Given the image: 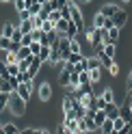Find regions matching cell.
<instances>
[{"label": "cell", "instance_id": "cell-2", "mask_svg": "<svg viewBox=\"0 0 132 134\" xmlns=\"http://www.w3.org/2000/svg\"><path fill=\"white\" fill-rule=\"evenodd\" d=\"M69 9H72V22L78 26V30H80V32H85V30H87V26H85V15H82V11H80L78 2L69 0Z\"/></svg>", "mask_w": 132, "mask_h": 134}, {"label": "cell", "instance_id": "cell-3", "mask_svg": "<svg viewBox=\"0 0 132 134\" xmlns=\"http://www.w3.org/2000/svg\"><path fill=\"white\" fill-rule=\"evenodd\" d=\"M37 97H39V102H43V104H48L52 99V85L48 80H43V82L37 85Z\"/></svg>", "mask_w": 132, "mask_h": 134}, {"label": "cell", "instance_id": "cell-47", "mask_svg": "<svg viewBox=\"0 0 132 134\" xmlns=\"http://www.w3.org/2000/svg\"><path fill=\"white\" fill-rule=\"evenodd\" d=\"M18 15H20V20H30V18H32L28 9H26V11H22V13H18Z\"/></svg>", "mask_w": 132, "mask_h": 134}, {"label": "cell", "instance_id": "cell-41", "mask_svg": "<svg viewBox=\"0 0 132 134\" xmlns=\"http://www.w3.org/2000/svg\"><path fill=\"white\" fill-rule=\"evenodd\" d=\"M48 20H50V22H54V24L59 22V20H63V18H61V11H59V9H54V11L50 13V18H48Z\"/></svg>", "mask_w": 132, "mask_h": 134}, {"label": "cell", "instance_id": "cell-39", "mask_svg": "<svg viewBox=\"0 0 132 134\" xmlns=\"http://www.w3.org/2000/svg\"><path fill=\"white\" fill-rule=\"evenodd\" d=\"M78 132H80V134H89V130H87V121H85V117H82V119H78Z\"/></svg>", "mask_w": 132, "mask_h": 134}, {"label": "cell", "instance_id": "cell-32", "mask_svg": "<svg viewBox=\"0 0 132 134\" xmlns=\"http://www.w3.org/2000/svg\"><path fill=\"white\" fill-rule=\"evenodd\" d=\"M7 106H9V93H0V113L7 110Z\"/></svg>", "mask_w": 132, "mask_h": 134}, {"label": "cell", "instance_id": "cell-14", "mask_svg": "<svg viewBox=\"0 0 132 134\" xmlns=\"http://www.w3.org/2000/svg\"><path fill=\"white\" fill-rule=\"evenodd\" d=\"M106 20H108V18H104V15L97 11V13H93V22H91V26H93V28H104V26H106Z\"/></svg>", "mask_w": 132, "mask_h": 134}, {"label": "cell", "instance_id": "cell-7", "mask_svg": "<svg viewBox=\"0 0 132 134\" xmlns=\"http://www.w3.org/2000/svg\"><path fill=\"white\" fill-rule=\"evenodd\" d=\"M41 67H43V63L39 61V56H35V58H32V63H30V67H28V78L30 80L37 78V74L41 71Z\"/></svg>", "mask_w": 132, "mask_h": 134}, {"label": "cell", "instance_id": "cell-4", "mask_svg": "<svg viewBox=\"0 0 132 134\" xmlns=\"http://www.w3.org/2000/svg\"><path fill=\"white\" fill-rule=\"evenodd\" d=\"M32 89H35V82L32 80H26V82H20L18 85V89H15V93H18L24 102H30V95H32Z\"/></svg>", "mask_w": 132, "mask_h": 134}, {"label": "cell", "instance_id": "cell-15", "mask_svg": "<svg viewBox=\"0 0 132 134\" xmlns=\"http://www.w3.org/2000/svg\"><path fill=\"white\" fill-rule=\"evenodd\" d=\"M15 30H18V26H15V24H11V22H4L2 24V32H0V35H2V37H13V32Z\"/></svg>", "mask_w": 132, "mask_h": 134}, {"label": "cell", "instance_id": "cell-52", "mask_svg": "<svg viewBox=\"0 0 132 134\" xmlns=\"http://www.w3.org/2000/svg\"><path fill=\"white\" fill-rule=\"evenodd\" d=\"M0 2H2V4H4V2H13V0H0Z\"/></svg>", "mask_w": 132, "mask_h": 134}, {"label": "cell", "instance_id": "cell-1", "mask_svg": "<svg viewBox=\"0 0 132 134\" xmlns=\"http://www.w3.org/2000/svg\"><path fill=\"white\" fill-rule=\"evenodd\" d=\"M26 108H28V104L13 91V93L9 95V110H11V115L13 117H24L26 115Z\"/></svg>", "mask_w": 132, "mask_h": 134}, {"label": "cell", "instance_id": "cell-11", "mask_svg": "<svg viewBox=\"0 0 132 134\" xmlns=\"http://www.w3.org/2000/svg\"><path fill=\"white\" fill-rule=\"evenodd\" d=\"M20 32H22V35H30V32L32 30H35V26H32V18L30 20H20Z\"/></svg>", "mask_w": 132, "mask_h": 134}, {"label": "cell", "instance_id": "cell-23", "mask_svg": "<svg viewBox=\"0 0 132 134\" xmlns=\"http://www.w3.org/2000/svg\"><path fill=\"white\" fill-rule=\"evenodd\" d=\"M100 132H102V134H113V132H115V128H113V119H106V121L102 123Z\"/></svg>", "mask_w": 132, "mask_h": 134}, {"label": "cell", "instance_id": "cell-21", "mask_svg": "<svg viewBox=\"0 0 132 134\" xmlns=\"http://www.w3.org/2000/svg\"><path fill=\"white\" fill-rule=\"evenodd\" d=\"M69 22H72V20H59V22H56V30H59L61 35H67V28H69Z\"/></svg>", "mask_w": 132, "mask_h": 134}, {"label": "cell", "instance_id": "cell-51", "mask_svg": "<svg viewBox=\"0 0 132 134\" xmlns=\"http://www.w3.org/2000/svg\"><path fill=\"white\" fill-rule=\"evenodd\" d=\"M74 2H78V4H89L91 0H74Z\"/></svg>", "mask_w": 132, "mask_h": 134}, {"label": "cell", "instance_id": "cell-48", "mask_svg": "<svg viewBox=\"0 0 132 134\" xmlns=\"http://www.w3.org/2000/svg\"><path fill=\"white\" fill-rule=\"evenodd\" d=\"M130 132H132V125H128V123H126V125H123V128H121L117 134H130Z\"/></svg>", "mask_w": 132, "mask_h": 134}, {"label": "cell", "instance_id": "cell-40", "mask_svg": "<svg viewBox=\"0 0 132 134\" xmlns=\"http://www.w3.org/2000/svg\"><path fill=\"white\" fill-rule=\"evenodd\" d=\"M32 41H35V39H32V32H30V35H24V37H22V46H24V48H30Z\"/></svg>", "mask_w": 132, "mask_h": 134}, {"label": "cell", "instance_id": "cell-10", "mask_svg": "<svg viewBox=\"0 0 132 134\" xmlns=\"http://www.w3.org/2000/svg\"><path fill=\"white\" fill-rule=\"evenodd\" d=\"M113 22H115V26H117V28H123V26H126V22H128V11L119 9V13L113 18Z\"/></svg>", "mask_w": 132, "mask_h": 134}, {"label": "cell", "instance_id": "cell-12", "mask_svg": "<svg viewBox=\"0 0 132 134\" xmlns=\"http://www.w3.org/2000/svg\"><path fill=\"white\" fill-rule=\"evenodd\" d=\"M69 78H72V71H67V69L56 71V80L61 82V87H69Z\"/></svg>", "mask_w": 132, "mask_h": 134}, {"label": "cell", "instance_id": "cell-5", "mask_svg": "<svg viewBox=\"0 0 132 134\" xmlns=\"http://www.w3.org/2000/svg\"><path fill=\"white\" fill-rule=\"evenodd\" d=\"M85 39L91 43V48L100 46V43H102V28H93V26H89V28L85 30Z\"/></svg>", "mask_w": 132, "mask_h": 134}, {"label": "cell", "instance_id": "cell-30", "mask_svg": "<svg viewBox=\"0 0 132 134\" xmlns=\"http://www.w3.org/2000/svg\"><path fill=\"white\" fill-rule=\"evenodd\" d=\"M13 7H15V11L22 13V11H26L28 7H26V0H13Z\"/></svg>", "mask_w": 132, "mask_h": 134}, {"label": "cell", "instance_id": "cell-8", "mask_svg": "<svg viewBox=\"0 0 132 134\" xmlns=\"http://www.w3.org/2000/svg\"><path fill=\"white\" fill-rule=\"evenodd\" d=\"M119 117H121L128 125H132V108H130L128 104H119Z\"/></svg>", "mask_w": 132, "mask_h": 134}, {"label": "cell", "instance_id": "cell-43", "mask_svg": "<svg viewBox=\"0 0 132 134\" xmlns=\"http://www.w3.org/2000/svg\"><path fill=\"white\" fill-rule=\"evenodd\" d=\"M7 67H9V74H11V76H18V74H20L18 63H11V65H7Z\"/></svg>", "mask_w": 132, "mask_h": 134}, {"label": "cell", "instance_id": "cell-36", "mask_svg": "<svg viewBox=\"0 0 132 134\" xmlns=\"http://www.w3.org/2000/svg\"><path fill=\"white\" fill-rule=\"evenodd\" d=\"M0 93H13V89H11V85H9V80H2L0 82Z\"/></svg>", "mask_w": 132, "mask_h": 134}, {"label": "cell", "instance_id": "cell-9", "mask_svg": "<svg viewBox=\"0 0 132 134\" xmlns=\"http://www.w3.org/2000/svg\"><path fill=\"white\" fill-rule=\"evenodd\" d=\"M104 113H106V117H108V119H117V117H119V104H117V102L106 104Z\"/></svg>", "mask_w": 132, "mask_h": 134}, {"label": "cell", "instance_id": "cell-35", "mask_svg": "<svg viewBox=\"0 0 132 134\" xmlns=\"http://www.w3.org/2000/svg\"><path fill=\"white\" fill-rule=\"evenodd\" d=\"M41 48H43V46H41V41H32V43H30V52H32V56H39Z\"/></svg>", "mask_w": 132, "mask_h": 134}, {"label": "cell", "instance_id": "cell-28", "mask_svg": "<svg viewBox=\"0 0 132 134\" xmlns=\"http://www.w3.org/2000/svg\"><path fill=\"white\" fill-rule=\"evenodd\" d=\"M2 61H4L7 65H11V63H18L20 58H18V54H15V52H4V58H2Z\"/></svg>", "mask_w": 132, "mask_h": 134}, {"label": "cell", "instance_id": "cell-38", "mask_svg": "<svg viewBox=\"0 0 132 134\" xmlns=\"http://www.w3.org/2000/svg\"><path fill=\"white\" fill-rule=\"evenodd\" d=\"M123 125H126V121L121 119V117H117V119H113V128H115V132H119Z\"/></svg>", "mask_w": 132, "mask_h": 134}, {"label": "cell", "instance_id": "cell-55", "mask_svg": "<svg viewBox=\"0 0 132 134\" xmlns=\"http://www.w3.org/2000/svg\"><path fill=\"white\" fill-rule=\"evenodd\" d=\"M74 134H80V132H74Z\"/></svg>", "mask_w": 132, "mask_h": 134}, {"label": "cell", "instance_id": "cell-20", "mask_svg": "<svg viewBox=\"0 0 132 134\" xmlns=\"http://www.w3.org/2000/svg\"><path fill=\"white\" fill-rule=\"evenodd\" d=\"M100 97L104 99L106 104H111V102H115V91H113V89H104L102 93H100Z\"/></svg>", "mask_w": 132, "mask_h": 134}, {"label": "cell", "instance_id": "cell-42", "mask_svg": "<svg viewBox=\"0 0 132 134\" xmlns=\"http://www.w3.org/2000/svg\"><path fill=\"white\" fill-rule=\"evenodd\" d=\"M80 58H82V54H69L67 58H65V61H67V63H72V65H76Z\"/></svg>", "mask_w": 132, "mask_h": 134}, {"label": "cell", "instance_id": "cell-54", "mask_svg": "<svg viewBox=\"0 0 132 134\" xmlns=\"http://www.w3.org/2000/svg\"><path fill=\"white\" fill-rule=\"evenodd\" d=\"M121 2H126V4H128V2H130V0H121Z\"/></svg>", "mask_w": 132, "mask_h": 134}, {"label": "cell", "instance_id": "cell-31", "mask_svg": "<svg viewBox=\"0 0 132 134\" xmlns=\"http://www.w3.org/2000/svg\"><path fill=\"white\" fill-rule=\"evenodd\" d=\"M0 76H2L4 80H9V78H11V74H9V67H7V63H4V61H0Z\"/></svg>", "mask_w": 132, "mask_h": 134}, {"label": "cell", "instance_id": "cell-53", "mask_svg": "<svg viewBox=\"0 0 132 134\" xmlns=\"http://www.w3.org/2000/svg\"><path fill=\"white\" fill-rule=\"evenodd\" d=\"M128 95H130V97H132V89H130V91H128Z\"/></svg>", "mask_w": 132, "mask_h": 134}, {"label": "cell", "instance_id": "cell-27", "mask_svg": "<svg viewBox=\"0 0 132 134\" xmlns=\"http://www.w3.org/2000/svg\"><path fill=\"white\" fill-rule=\"evenodd\" d=\"M87 61H89V69H87V71H91V69H97V67H102V63H100V58H97V56H87Z\"/></svg>", "mask_w": 132, "mask_h": 134}, {"label": "cell", "instance_id": "cell-16", "mask_svg": "<svg viewBox=\"0 0 132 134\" xmlns=\"http://www.w3.org/2000/svg\"><path fill=\"white\" fill-rule=\"evenodd\" d=\"M65 128L69 130V134H74V132H78V119H65L63 117V121H61Z\"/></svg>", "mask_w": 132, "mask_h": 134}, {"label": "cell", "instance_id": "cell-45", "mask_svg": "<svg viewBox=\"0 0 132 134\" xmlns=\"http://www.w3.org/2000/svg\"><path fill=\"white\" fill-rule=\"evenodd\" d=\"M126 89H128V91L132 89V69L128 71V76H126Z\"/></svg>", "mask_w": 132, "mask_h": 134}, {"label": "cell", "instance_id": "cell-34", "mask_svg": "<svg viewBox=\"0 0 132 134\" xmlns=\"http://www.w3.org/2000/svg\"><path fill=\"white\" fill-rule=\"evenodd\" d=\"M89 76H91V82H93V85H95V82H100V78H102L100 67H97V69H91V71H89Z\"/></svg>", "mask_w": 132, "mask_h": 134}, {"label": "cell", "instance_id": "cell-19", "mask_svg": "<svg viewBox=\"0 0 132 134\" xmlns=\"http://www.w3.org/2000/svg\"><path fill=\"white\" fill-rule=\"evenodd\" d=\"M50 52H52V48H50V46H43V48H41V52H39V61L43 63V65L50 61Z\"/></svg>", "mask_w": 132, "mask_h": 134}, {"label": "cell", "instance_id": "cell-25", "mask_svg": "<svg viewBox=\"0 0 132 134\" xmlns=\"http://www.w3.org/2000/svg\"><path fill=\"white\" fill-rule=\"evenodd\" d=\"M102 50H104V54H106V56L115 58V54H117V43H108V46H104Z\"/></svg>", "mask_w": 132, "mask_h": 134}, {"label": "cell", "instance_id": "cell-22", "mask_svg": "<svg viewBox=\"0 0 132 134\" xmlns=\"http://www.w3.org/2000/svg\"><path fill=\"white\" fill-rule=\"evenodd\" d=\"M11 46H13V41L9 37H2L0 35V50H4V52H11Z\"/></svg>", "mask_w": 132, "mask_h": 134}, {"label": "cell", "instance_id": "cell-33", "mask_svg": "<svg viewBox=\"0 0 132 134\" xmlns=\"http://www.w3.org/2000/svg\"><path fill=\"white\" fill-rule=\"evenodd\" d=\"M85 85H93L91 76H89V71H80V87H85Z\"/></svg>", "mask_w": 132, "mask_h": 134}, {"label": "cell", "instance_id": "cell-50", "mask_svg": "<svg viewBox=\"0 0 132 134\" xmlns=\"http://www.w3.org/2000/svg\"><path fill=\"white\" fill-rule=\"evenodd\" d=\"M35 134H50V130H46V128H37Z\"/></svg>", "mask_w": 132, "mask_h": 134}, {"label": "cell", "instance_id": "cell-56", "mask_svg": "<svg viewBox=\"0 0 132 134\" xmlns=\"http://www.w3.org/2000/svg\"><path fill=\"white\" fill-rule=\"evenodd\" d=\"M113 134H117V132H113Z\"/></svg>", "mask_w": 132, "mask_h": 134}, {"label": "cell", "instance_id": "cell-46", "mask_svg": "<svg viewBox=\"0 0 132 134\" xmlns=\"http://www.w3.org/2000/svg\"><path fill=\"white\" fill-rule=\"evenodd\" d=\"M54 134H69V130L65 128L63 123H59V128H56V132H54Z\"/></svg>", "mask_w": 132, "mask_h": 134}, {"label": "cell", "instance_id": "cell-18", "mask_svg": "<svg viewBox=\"0 0 132 134\" xmlns=\"http://www.w3.org/2000/svg\"><path fill=\"white\" fill-rule=\"evenodd\" d=\"M69 52H72V54H82V46H80V39H78V37H74V39H72V43H69Z\"/></svg>", "mask_w": 132, "mask_h": 134}, {"label": "cell", "instance_id": "cell-24", "mask_svg": "<svg viewBox=\"0 0 132 134\" xmlns=\"http://www.w3.org/2000/svg\"><path fill=\"white\" fill-rule=\"evenodd\" d=\"M106 119H108V117H106V113H104V110H97V113H95V117H93V121H95L97 128H102V123H104Z\"/></svg>", "mask_w": 132, "mask_h": 134}, {"label": "cell", "instance_id": "cell-37", "mask_svg": "<svg viewBox=\"0 0 132 134\" xmlns=\"http://www.w3.org/2000/svg\"><path fill=\"white\" fill-rule=\"evenodd\" d=\"M41 9H43V4H39V2H35V4H30V7H28L30 15H39V13H41Z\"/></svg>", "mask_w": 132, "mask_h": 134}, {"label": "cell", "instance_id": "cell-17", "mask_svg": "<svg viewBox=\"0 0 132 134\" xmlns=\"http://www.w3.org/2000/svg\"><path fill=\"white\" fill-rule=\"evenodd\" d=\"M2 132L4 134H20V128L13 121H7V123H2Z\"/></svg>", "mask_w": 132, "mask_h": 134}, {"label": "cell", "instance_id": "cell-13", "mask_svg": "<svg viewBox=\"0 0 132 134\" xmlns=\"http://www.w3.org/2000/svg\"><path fill=\"white\" fill-rule=\"evenodd\" d=\"M74 104H76V99H74L72 95H65V97L61 99V110H63V113L74 110Z\"/></svg>", "mask_w": 132, "mask_h": 134}, {"label": "cell", "instance_id": "cell-26", "mask_svg": "<svg viewBox=\"0 0 132 134\" xmlns=\"http://www.w3.org/2000/svg\"><path fill=\"white\" fill-rule=\"evenodd\" d=\"M15 54H18V58H20V61H24V58H30V56H32L30 48H24V46H22V48H20V50H18Z\"/></svg>", "mask_w": 132, "mask_h": 134}, {"label": "cell", "instance_id": "cell-6", "mask_svg": "<svg viewBox=\"0 0 132 134\" xmlns=\"http://www.w3.org/2000/svg\"><path fill=\"white\" fill-rule=\"evenodd\" d=\"M119 9H121V7H117V4H113V2H106V4H102V9H100V13L104 15V18H108V20H113L115 15L119 13Z\"/></svg>", "mask_w": 132, "mask_h": 134}, {"label": "cell", "instance_id": "cell-29", "mask_svg": "<svg viewBox=\"0 0 132 134\" xmlns=\"http://www.w3.org/2000/svg\"><path fill=\"white\" fill-rule=\"evenodd\" d=\"M87 69H89V61H87V56H82L76 63V71H87Z\"/></svg>", "mask_w": 132, "mask_h": 134}, {"label": "cell", "instance_id": "cell-49", "mask_svg": "<svg viewBox=\"0 0 132 134\" xmlns=\"http://www.w3.org/2000/svg\"><path fill=\"white\" fill-rule=\"evenodd\" d=\"M37 132V128H24V130H20V134H35Z\"/></svg>", "mask_w": 132, "mask_h": 134}, {"label": "cell", "instance_id": "cell-44", "mask_svg": "<svg viewBox=\"0 0 132 134\" xmlns=\"http://www.w3.org/2000/svg\"><path fill=\"white\" fill-rule=\"evenodd\" d=\"M108 74H111V76H117V74H119V65H117V63H113V65L108 67Z\"/></svg>", "mask_w": 132, "mask_h": 134}]
</instances>
